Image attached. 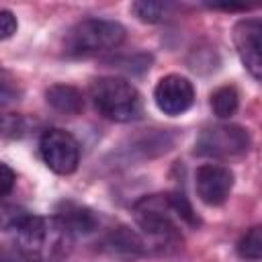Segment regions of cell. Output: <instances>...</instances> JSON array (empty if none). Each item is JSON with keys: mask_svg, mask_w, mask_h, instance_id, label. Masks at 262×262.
<instances>
[{"mask_svg": "<svg viewBox=\"0 0 262 262\" xmlns=\"http://www.w3.org/2000/svg\"><path fill=\"white\" fill-rule=\"evenodd\" d=\"M4 227L14 233L18 250L31 260H57L68 254L72 233L57 217H39L27 211L4 215Z\"/></svg>", "mask_w": 262, "mask_h": 262, "instance_id": "6da1fadb", "label": "cell"}, {"mask_svg": "<svg viewBox=\"0 0 262 262\" xmlns=\"http://www.w3.org/2000/svg\"><path fill=\"white\" fill-rule=\"evenodd\" d=\"M90 98L94 108L108 121L131 123L141 119L143 100L133 84L123 78L104 76L90 84Z\"/></svg>", "mask_w": 262, "mask_h": 262, "instance_id": "7a4b0ae2", "label": "cell"}, {"mask_svg": "<svg viewBox=\"0 0 262 262\" xmlns=\"http://www.w3.org/2000/svg\"><path fill=\"white\" fill-rule=\"evenodd\" d=\"M125 29L115 20L104 18H86L74 25L66 35V53L70 55H96L108 49H115L123 43Z\"/></svg>", "mask_w": 262, "mask_h": 262, "instance_id": "3957f363", "label": "cell"}, {"mask_svg": "<svg viewBox=\"0 0 262 262\" xmlns=\"http://www.w3.org/2000/svg\"><path fill=\"white\" fill-rule=\"evenodd\" d=\"M133 217L137 225L154 239L160 242H176L178 227L176 219L180 221L172 194H151L143 196L133 207Z\"/></svg>", "mask_w": 262, "mask_h": 262, "instance_id": "277c9868", "label": "cell"}, {"mask_svg": "<svg viewBox=\"0 0 262 262\" xmlns=\"http://www.w3.org/2000/svg\"><path fill=\"white\" fill-rule=\"evenodd\" d=\"M250 147V135L239 125H213L199 133L194 154L209 158H227L244 154Z\"/></svg>", "mask_w": 262, "mask_h": 262, "instance_id": "5b68a950", "label": "cell"}, {"mask_svg": "<svg viewBox=\"0 0 262 262\" xmlns=\"http://www.w3.org/2000/svg\"><path fill=\"white\" fill-rule=\"evenodd\" d=\"M39 151L55 174H72L78 168L80 145L63 129H47L39 139Z\"/></svg>", "mask_w": 262, "mask_h": 262, "instance_id": "8992f818", "label": "cell"}, {"mask_svg": "<svg viewBox=\"0 0 262 262\" xmlns=\"http://www.w3.org/2000/svg\"><path fill=\"white\" fill-rule=\"evenodd\" d=\"M194 188L205 205L219 207L227 201L233 188V172L225 166L203 164L194 172Z\"/></svg>", "mask_w": 262, "mask_h": 262, "instance_id": "52a82bcc", "label": "cell"}, {"mask_svg": "<svg viewBox=\"0 0 262 262\" xmlns=\"http://www.w3.org/2000/svg\"><path fill=\"white\" fill-rule=\"evenodd\" d=\"M154 100L162 113H166L170 117L182 115L194 102L192 82L184 76H178V74L164 76L154 90Z\"/></svg>", "mask_w": 262, "mask_h": 262, "instance_id": "ba28073f", "label": "cell"}, {"mask_svg": "<svg viewBox=\"0 0 262 262\" xmlns=\"http://www.w3.org/2000/svg\"><path fill=\"white\" fill-rule=\"evenodd\" d=\"M233 43L246 70L262 80V20H239L233 29Z\"/></svg>", "mask_w": 262, "mask_h": 262, "instance_id": "9c48e42d", "label": "cell"}, {"mask_svg": "<svg viewBox=\"0 0 262 262\" xmlns=\"http://www.w3.org/2000/svg\"><path fill=\"white\" fill-rule=\"evenodd\" d=\"M55 217L66 225V229L72 235H76V233H90L98 225V221H96V217H94V213L90 209L74 205V203H63Z\"/></svg>", "mask_w": 262, "mask_h": 262, "instance_id": "30bf717a", "label": "cell"}, {"mask_svg": "<svg viewBox=\"0 0 262 262\" xmlns=\"http://www.w3.org/2000/svg\"><path fill=\"white\" fill-rule=\"evenodd\" d=\"M45 96H47V102L55 111L66 113V115H78L84 106L82 92L68 84H53L51 88H47Z\"/></svg>", "mask_w": 262, "mask_h": 262, "instance_id": "8fae6325", "label": "cell"}, {"mask_svg": "<svg viewBox=\"0 0 262 262\" xmlns=\"http://www.w3.org/2000/svg\"><path fill=\"white\" fill-rule=\"evenodd\" d=\"M237 104H239V96L233 86H221L211 94V106L219 119L231 117L237 111Z\"/></svg>", "mask_w": 262, "mask_h": 262, "instance_id": "7c38bea8", "label": "cell"}, {"mask_svg": "<svg viewBox=\"0 0 262 262\" xmlns=\"http://www.w3.org/2000/svg\"><path fill=\"white\" fill-rule=\"evenodd\" d=\"M237 254L246 260H262V225L248 229L237 242Z\"/></svg>", "mask_w": 262, "mask_h": 262, "instance_id": "4fadbf2b", "label": "cell"}, {"mask_svg": "<svg viewBox=\"0 0 262 262\" xmlns=\"http://www.w3.org/2000/svg\"><path fill=\"white\" fill-rule=\"evenodd\" d=\"M133 14L143 20V23H160L166 12L170 10L168 2H151V0H141V2H133L131 4Z\"/></svg>", "mask_w": 262, "mask_h": 262, "instance_id": "5bb4252c", "label": "cell"}, {"mask_svg": "<svg viewBox=\"0 0 262 262\" xmlns=\"http://www.w3.org/2000/svg\"><path fill=\"white\" fill-rule=\"evenodd\" d=\"M16 18L12 16L10 10H2L0 12V37L2 39H8L12 33H16Z\"/></svg>", "mask_w": 262, "mask_h": 262, "instance_id": "9a60e30c", "label": "cell"}, {"mask_svg": "<svg viewBox=\"0 0 262 262\" xmlns=\"http://www.w3.org/2000/svg\"><path fill=\"white\" fill-rule=\"evenodd\" d=\"M0 170H2V178H0V192H2V196H6V194L12 190V184H14V172H12L6 164H2V166H0Z\"/></svg>", "mask_w": 262, "mask_h": 262, "instance_id": "2e32d148", "label": "cell"}]
</instances>
